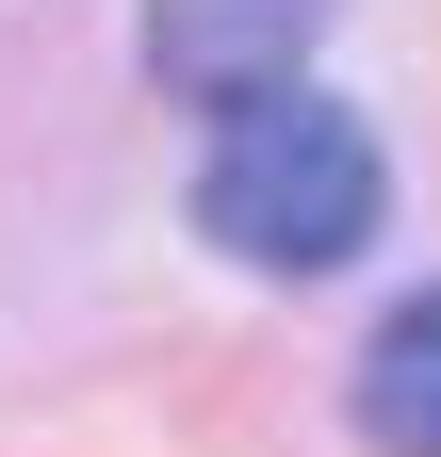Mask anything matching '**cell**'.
<instances>
[{
  "label": "cell",
  "mask_w": 441,
  "mask_h": 457,
  "mask_svg": "<svg viewBox=\"0 0 441 457\" xmlns=\"http://www.w3.org/2000/svg\"><path fill=\"white\" fill-rule=\"evenodd\" d=\"M376 212H393V163H376V131H360L344 98H311V82L262 98V114H229L212 163H196V228H212L245 278H327V262H360Z\"/></svg>",
  "instance_id": "cell-1"
},
{
  "label": "cell",
  "mask_w": 441,
  "mask_h": 457,
  "mask_svg": "<svg viewBox=\"0 0 441 457\" xmlns=\"http://www.w3.org/2000/svg\"><path fill=\"white\" fill-rule=\"evenodd\" d=\"M311 33H327V0H147V82L196 114H262V98H295Z\"/></svg>",
  "instance_id": "cell-2"
},
{
  "label": "cell",
  "mask_w": 441,
  "mask_h": 457,
  "mask_svg": "<svg viewBox=\"0 0 441 457\" xmlns=\"http://www.w3.org/2000/svg\"><path fill=\"white\" fill-rule=\"evenodd\" d=\"M360 441L376 457H441V278L360 343Z\"/></svg>",
  "instance_id": "cell-3"
}]
</instances>
